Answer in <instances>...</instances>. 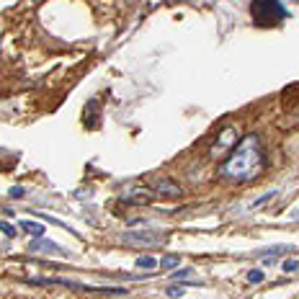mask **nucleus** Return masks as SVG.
<instances>
[{
    "mask_svg": "<svg viewBox=\"0 0 299 299\" xmlns=\"http://www.w3.org/2000/svg\"><path fill=\"white\" fill-rule=\"evenodd\" d=\"M168 296H173V299H181V296H183V286H178V284L168 286Z\"/></svg>",
    "mask_w": 299,
    "mask_h": 299,
    "instance_id": "15",
    "label": "nucleus"
},
{
    "mask_svg": "<svg viewBox=\"0 0 299 299\" xmlns=\"http://www.w3.org/2000/svg\"><path fill=\"white\" fill-rule=\"evenodd\" d=\"M0 232H6V237H16V227L6 219H0Z\"/></svg>",
    "mask_w": 299,
    "mask_h": 299,
    "instance_id": "14",
    "label": "nucleus"
},
{
    "mask_svg": "<svg viewBox=\"0 0 299 299\" xmlns=\"http://www.w3.org/2000/svg\"><path fill=\"white\" fill-rule=\"evenodd\" d=\"M124 242L129 245H142V248H158L168 240L165 232H155V230H137V232H124L121 235Z\"/></svg>",
    "mask_w": 299,
    "mask_h": 299,
    "instance_id": "3",
    "label": "nucleus"
},
{
    "mask_svg": "<svg viewBox=\"0 0 299 299\" xmlns=\"http://www.w3.org/2000/svg\"><path fill=\"white\" fill-rule=\"evenodd\" d=\"M8 194H11V199H24V194H26V189H24V186H13V189H11Z\"/></svg>",
    "mask_w": 299,
    "mask_h": 299,
    "instance_id": "16",
    "label": "nucleus"
},
{
    "mask_svg": "<svg viewBox=\"0 0 299 299\" xmlns=\"http://www.w3.org/2000/svg\"><path fill=\"white\" fill-rule=\"evenodd\" d=\"M263 168H266V155L260 150V142L255 134H248L235 144L232 155L219 165V178L232 181V183H245V181L258 178Z\"/></svg>",
    "mask_w": 299,
    "mask_h": 299,
    "instance_id": "1",
    "label": "nucleus"
},
{
    "mask_svg": "<svg viewBox=\"0 0 299 299\" xmlns=\"http://www.w3.org/2000/svg\"><path fill=\"white\" fill-rule=\"evenodd\" d=\"M191 273H194V268H178V271L171 273V278L173 281H186V278H191Z\"/></svg>",
    "mask_w": 299,
    "mask_h": 299,
    "instance_id": "12",
    "label": "nucleus"
},
{
    "mask_svg": "<svg viewBox=\"0 0 299 299\" xmlns=\"http://www.w3.org/2000/svg\"><path fill=\"white\" fill-rule=\"evenodd\" d=\"M155 199V191L153 189H129L126 194H121V201L124 204H150Z\"/></svg>",
    "mask_w": 299,
    "mask_h": 299,
    "instance_id": "5",
    "label": "nucleus"
},
{
    "mask_svg": "<svg viewBox=\"0 0 299 299\" xmlns=\"http://www.w3.org/2000/svg\"><path fill=\"white\" fill-rule=\"evenodd\" d=\"M21 230H24V232H29V235H31L34 240H36V237H44V227H42L39 222H31V219H21Z\"/></svg>",
    "mask_w": 299,
    "mask_h": 299,
    "instance_id": "7",
    "label": "nucleus"
},
{
    "mask_svg": "<svg viewBox=\"0 0 299 299\" xmlns=\"http://www.w3.org/2000/svg\"><path fill=\"white\" fill-rule=\"evenodd\" d=\"M291 250H294L291 245H273V248L258 250L255 255H260V258H276V255H281V253H291Z\"/></svg>",
    "mask_w": 299,
    "mask_h": 299,
    "instance_id": "8",
    "label": "nucleus"
},
{
    "mask_svg": "<svg viewBox=\"0 0 299 299\" xmlns=\"http://www.w3.org/2000/svg\"><path fill=\"white\" fill-rule=\"evenodd\" d=\"M153 189L158 196H163V199H181V186L178 183H173V181H168V178H158V181H153Z\"/></svg>",
    "mask_w": 299,
    "mask_h": 299,
    "instance_id": "4",
    "label": "nucleus"
},
{
    "mask_svg": "<svg viewBox=\"0 0 299 299\" xmlns=\"http://www.w3.org/2000/svg\"><path fill=\"white\" fill-rule=\"evenodd\" d=\"M31 3H42V0H31Z\"/></svg>",
    "mask_w": 299,
    "mask_h": 299,
    "instance_id": "18",
    "label": "nucleus"
},
{
    "mask_svg": "<svg viewBox=\"0 0 299 299\" xmlns=\"http://www.w3.org/2000/svg\"><path fill=\"white\" fill-rule=\"evenodd\" d=\"M178 263H181V258H178V255H171V253L160 258V268H163V271H176Z\"/></svg>",
    "mask_w": 299,
    "mask_h": 299,
    "instance_id": "10",
    "label": "nucleus"
},
{
    "mask_svg": "<svg viewBox=\"0 0 299 299\" xmlns=\"http://www.w3.org/2000/svg\"><path fill=\"white\" fill-rule=\"evenodd\" d=\"M284 271H286V273H294V271H299V263H296V260H286V263H284Z\"/></svg>",
    "mask_w": 299,
    "mask_h": 299,
    "instance_id": "17",
    "label": "nucleus"
},
{
    "mask_svg": "<svg viewBox=\"0 0 299 299\" xmlns=\"http://www.w3.org/2000/svg\"><path fill=\"white\" fill-rule=\"evenodd\" d=\"M36 250H42V253H62V248H60L57 242L44 240V237H36V240L29 245V253H36Z\"/></svg>",
    "mask_w": 299,
    "mask_h": 299,
    "instance_id": "6",
    "label": "nucleus"
},
{
    "mask_svg": "<svg viewBox=\"0 0 299 299\" xmlns=\"http://www.w3.org/2000/svg\"><path fill=\"white\" fill-rule=\"evenodd\" d=\"M160 266V260H155L153 255H139L137 258V268H147V271H155Z\"/></svg>",
    "mask_w": 299,
    "mask_h": 299,
    "instance_id": "9",
    "label": "nucleus"
},
{
    "mask_svg": "<svg viewBox=\"0 0 299 299\" xmlns=\"http://www.w3.org/2000/svg\"><path fill=\"white\" fill-rule=\"evenodd\" d=\"M85 108H90V119H85V121H88L90 126H98V116H96V114H98V101H90Z\"/></svg>",
    "mask_w": 299,
    "mask_h": 299,
    "instance_id": "11",
    "label": "nucleus"
},
{
    "mask_svg": "<svg viewBox=\"0 0 299 299\" xmlns=\"http://www.w3.org/2000/svg\"><path fill=\"white\" fill-rule=\"evenodd\" d=\"M286 16H289V11L284 8L281 0H250V18L260 29H273Z\"/></svg>",
    "mask_w": 299,
    "mask_h": 299,
    "instance_id": "2",
    "label": "nucleus"
},
{
    "mask_svg": "<svg viewBox=\"0 0 299 299\" xmlns=\"http://www.w3.org/2000/svg\"><path fill=\"white\" fill-rule=\"evenodd\" d=\"M263 278H266V273H263L260 268H250V271H248V281H250V284H260Z\"/></svg>",
    "mask_w": 299,
    "mask_h": 299,
    "instance_id": "13",
    "label": "nucleus"
}]
</instances>
